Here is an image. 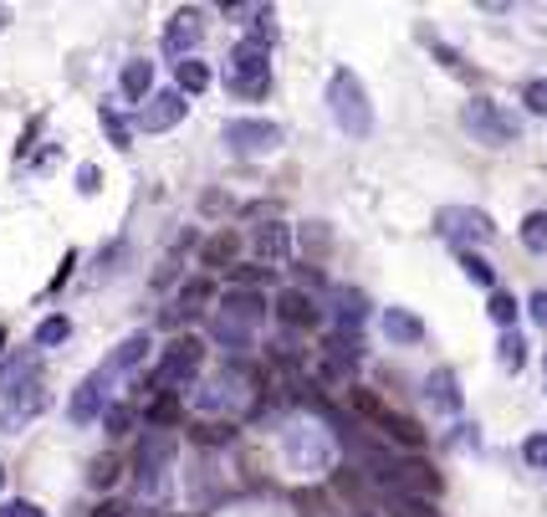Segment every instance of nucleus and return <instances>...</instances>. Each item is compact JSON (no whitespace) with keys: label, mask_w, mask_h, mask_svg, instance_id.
Here are the masks:
<instances>
[{"label":"nucleus","mask_w":547,"mask_h":517,"mask_svg":"<svg viewBox=\"0 0 547 517\" xmlns=\"http://www.w3.org/2000/svg\"><path fill=\"white\" fill-rule=\"evenodd\" d=\"M41 410H47V374H41V354L26 349L0 364V430L16 436Z\"/></svg>","instance_id":"1"},{"label":"nucleus","mask_w":547,"mask_h":517,"mask_svg":"<svg viewBox=\"0 0 547 517\" xmlns=\"http://www.w3.org/2000/svg\"><path fill=\"white\" fill-rule=\"evenodd\" d=\"M328 113H333V123L343 128L348 139H369L374 134V103H369V88L348 72V67H338L333 77H328Z\"/></svg>","instance_id":"2"},{"label":"nucleus","mask_w":547,"mask_h":517,"mask_svg":"<svg viewBox=\"0 0 547 517\" xmlns=\"http://www.w3.org/2000/svg\"><path fill=\"white\" fill-rule=\"evenodd\" d=\"M200 364H205V343H200L195 333L174 338L169 349H164V359H159V369L149 374L154 395H179V390H190V384L200 379Z\"/></svg>","instance_id":"3"},{"label":"nucleus","mask_w":547,"mask_h":517,"mask_svg":"<svg viewBox=\"0 0 547 517\" xmlns=\"http://www.w3.org/2000/svg\"><path fill=\"white\" fill-rule=\"evenodd\" d=\"M271 52L261 47V41H236L231 47V57H225V88H231L236 98H266V88H271V62H266Z\"/></svg>","instance_id":"4"},{"label":"nucleus","mask_w":547,"mask_h":517,"mask_svg":"<svg viewBox=\"0 0 547 517\" xmlns=\"http://www.w3.org/2000/svg\"><path fill=\"white\" fill-rule=\"evenodd\" d=\"M169 461H174V436L169 430H149L139 441V456H133V482H139L144 502H159L169 492Z\"/></svg>","instance_id":"5"},{"label":"nucleus","mask_w":547,"mask_h":517,"mask_svg":"<svg viewBox=\"0 0 547 517\" xmlns=\"http://www.w3.org/2000/svg\"><path fill=\"white\" fill-rule=\"evenodd\" d=\"M461 128L476 139V144H491V149H507V144H517V118L501 108V103H491V98H471L466 108H461Z\"/></svg>","instance_id":"6"},{"label":"nucleus","mask_w":547,"mask_h":517,"mask_svg":"<svg viewBox=\"0 0 547 517\" xmlns=\"http://www.w3.org/2000/svg\"><path fill=\"white\" fill-rule=\"evenodd\" d=\"M251 400V379L241 364H225L220 374H210L200 390H195V410L200 415H236Z\"/></svg>","instance_id":"7"},{"label":"nucleus","mask_w":547,"mask_h":517,"mask_svg":"<svg viewBox=\"0 0 547 517\" xmlns=\"http://www.w3.org/2000/svg\"><path fill=\"white\" fill-rule=\"evenodd\" d=\"M435 231L455 246V251H476V246H486L491 236H496V221L486 210H476V205H445L440 215H435Z\"/></svg>","instance_id":"8"},{"label":"nucleus","mask_w":547,"mask_h":517,"mask_svg":"<svg viewBox=\"0 0 547 517\" xmlns=\"http://www.w3.org/2000/svg\"><path fill=\"white\" fill-rule=\"evenodd\" d=\"M220 139L231 144V154H271V149H282V123H271V118H231L220 128Z\"/></svg>","instance_id":"9"},{"label":"nucleus","mask_w":547,"mask_h":517,"mask_svg":"<svg viewBox=\"0 0 547 517\" xmlns=\"http://www.w3.org/2000/svg\"><path fill=\"white\" fill-rule=\"evenodd\" d=\"M113 369L108 364H98L93 374H87L77 390H72V405H67V415H72V425H93V420H103V410L113 405Z\"/></svg>","instance_id":"10"},{"label":"nucleus","mask_w":547,"mask_h":517,"mask_svg":"<svg viewBox=\"0 0 547 517\" xmlns=\"http://www.w3.org/2000/svg\"><path fill=\"white\" fill-rule=\"evenodd\" d=\"M282 451L297 471H323L333 461V436L328 430H317V425H292L287 436H282Z\"/></svg>","instance_id":"11"},{"label":"nucleus","mask_w":547,"mask_h":517,"mask_svg":"<svg viewBox=\"0 0 547 517\" xmlns=\"http://www.w3.org/2000/svg\"><path fill=\"white\" fill-rule=\"evenodd\" d=\"M353 405H358V415H369L389 441H399V446H420V441H425V430H420L415 420H404L399 410H389V405H384V400H374L369 390H358V395H353Z\"/></svg>","instance_id":"12"},{"label":"nucleus","mask_w":547,"mask_h":517,"mask_svg":"<svg viewBox=\"0 0 547 517\" xmlns=\"http://www.w3.org/2000/svg\"><path fill=\"white\" fill-rule=\"evenodd\" d=\"M271 313H277L282 328H292V333H312L317 323H323V308H317V297L302 292V287H282L277 303H271Z\"/></svg>","instance_id":"13"},{"label":"nucleus","mask_w":547,"mask_h":517,"mask_svg":"<svg viewBox=\"0 0 547 517\" xmlns=\"http://www.w3.org/2000/svg\"><path fill=\"white\" fill-rule=\"evenodd\" d=\"M205 41V16L200 11H174L169 16V26H164V52L174 57V62H185V57H195V47Z\"/></svg>","instance_id":"14"},{"label":"nucleus","mask_w":547,"mask_h":517,"mask_svg":"<svg viewBox=\"0 0 547 517\" xmlns=\"http://www.w3.org/2000/svg\"><path fill=\"white\" fill-rule=\"evenodd\" d=\"M215 313L256 333V328H261V318L271 313V303H266V297H261L256 287H225V292H220V308H215Z\"/></svg>","instance_id":"15"},{"label":"nucleus","mask_w":547,"mask_h":517,"mask_svg":"<svg viewBox=\"0 0 547 517\" xmlns=\"http://www.w3.org/2000/svg\"><path fill=\"white\" fill-rule=\"evenodd\" d=\"M190 113V103H185V93L179 88H164V93H154L144 108H139V128L144 134H169V128Z\"/></svg>","instance_id":"16"},{"label":"nucleus","mask_w":547,"mask_h":517,"mask_svg":"<svg viewBox=\"0 0 547 517\" xmlns=\"http://www.w3.org/2000/svg\"><path fill=\"white\" fill-rule=\"evenodd\" d=\"M363 318H369V297L358 287H333V297H328L333 333H363Z\"/></svg>","instance_id":"17"},{"label":"nucleus","mask_w":547,"mask_h":517,"mask_svg":"<svg viewBox=\"0 0 547 517\" xmlns=\"http://www.w3.org/2000/svg\"><path fill=\"white\" fill-rule=\"evenodd\" d=\"M251 251H256L261 267H287L292 262V226H282V221L256 226L251 231Z\"/></svg>","instance_id":"18"},{"label":"nucleus","mask_w":547,"mask_h":517,"mask_svg":"<svg viewBox=\"0 0 547 517\" xmlns=\"http://www.w3.org/2000/svg\"><path fill=\"white\" fill-rule=\"evenodd\" d=\"M358 359H363V338H358V333H328V338H323V374H328V379L358 369Z\"/></svg>","instance_id":"19"},{"label":"nucleus","mask_w":547,"mask_h":517,"mask_svg":"<svg viewBox=\"0 0 547 517\" xmlns=\"http://www.w3.org/2000/svg\"><path fill=\"white\" fill-rule=\"evenodd\" d=\"M425 400H430L440 415H461V405H466V395H461V379H455L450 369H435V374L425 379Z\"/></svg>","instance_id":"20"},{"label":"nucleus","mask_w":547,"mask_h":517,"mask_svg":"<svg viewBox=\"0 0 547 517\" xmlns=\"http://www.w3.org/2000/svg\"><path fill=\"white\" fill-rule=\"evenodd\" d=\"M149 349H154V338H149V333H128V338L118 343V349H113L103 364H108V369L123 379V374H133V369H139V364L149 359Z\"/></svg>","instance_id":"21"},{"label":"nucleus","mask_w":547,"mask_h":517,"mask_svg":"<svg viewBox=\"0 0 547 517\" xmlns=\"http://www.w3.org/2000/svg\"><path fill=\"white\" fill-rule=\"evenodd\" d=\"M384 338L399 343V349H409V343L425 338V323L409 313V308H384Z\"/></svg>","instance_id":"22"},{"label":"nucleus","mask_w":547,"mask_h":517,"mask_svg":"<svg viewBox=\"0 0 547 517\" xmlns=\"http://www.w3.org/2000/svg\"><path fill=\"white\" fill-rule=\"evenodd\" d=\"M118 88H123V98L128 103H149L154 98V62H128L123 67V77H118Z\"/></svg>","instance_id":"23"},{"label":"nucleus","mask_w":547,"mask_h":517,"mask_svg":"<svg viewBox=\"0 0 547 517\" xmlns=\"http://www.w3.org/2000/svg\"><path fill=\"white\" fill-rule=\"evenodd\" d=\"M205 303H210V282H205V277L185 282V287H179V297H174V308H169V323H179V318H195Z\"/></svg>","instance_id":"24"},{"label":"nucleus","mask_w":547,"mask_h":517,"mask_svg":"<svg viewBox=\"0 0 547 517\" xmlns=\"http://www.w3.org/2000/svg\"><path fill=\"white\" fill-rule=\"evenodd\" d=\"M210 338L220 343V349H231V354H246L251 349V343H256V333L251 328H241V323H231V318H210Z\"/></svg>","instance_id":"25"},{"label":"nucleus","mask_w":547,"mask_h":517,"mask_svg":"<svg viewBox=\"0 0 547 517\" xmlns=\"http://www.w3.org/2000/svg\"><path fill=\"white\" fill-rule=\"evenodd\" d=\"M236 251H241V236L236 231H220L200 246V267H231L236 262Z\"/></svg>","instance_id":"26"},{"label":"nucleus","mask_w":547,"mask_h":517,"mask_svg":"<svg viewBox=\"0 0 547 517\" xmlns=\"http://www.w3.org/2000/svg\"><path fill=\"white\" fill-rule=\"evenodd\" d=\"M496 364L507 369V374H522V364H527V338H522L517 328H501V338H496Z\"/></svg>","instance_id":"27"},{"label":"nucleus","mask_w":547,"mask_h":517,"mask_svg":"<svg viewBox=\"0 0 547 517\" xmlns=\"http://www.w3.org/2000/svg\"><path fill=\"white\" fill-rule=\"evenodd\" d=\"M174 88L185 93V98H190V93H205V88H210V67H205L200 57L174 62Z\"/></svg>","instance_id":"28"},{"label":"nucleus","mask_w":547,"mask_h":517,"mask_svg":"<svg viewBox=\"0 0 547 517\" xmlns=\"http://www.w3.org/2000/svg\"><path fill=\"white\" fill-rule=\"evenodd\" d=\"M72 338V318H62V313H52V318H41L36 323V349H57V343H67Z\"/></svg>","instance_id":"29"},{"label":"nucleus","mask_w":547,"mask_h":517,"mask_svg":"<svg viewBox=\"0 0 547 517\" xmlns=\"http://www.w3.org/2000/svg\"><path fill=\"white\" fill-rule=\"evenodd\" d=\"M461 272L476 282V287H486V292H496V267L486 262L481 251H461Z\"/></svg>","instance_id":"30"},{"label":"nucleus","mask_w":547,"mask_h":517,"mask_svg":"<svg viewBox=\"0 0 547 517\" xmlns=\"http://www.w3.org/2000/svg\"><path fill=\"white\" fill-rule=\"evenodd\" d=\"M118 482V456H93L87 461V487L93 492H108Z\"/></svg>","instance_id":"31"},{"label":"nucleus","mask_w":547,"mask_h":517,"mask_svg":"<svg viewBox=\"0 0 547 517\" xmlns=\"http://www.w3.org/2000/svg\"><path fill=\"white\" fill-rule=\"evenodd\" d=\"M486 313H491V323H501V328H512V318H517V297L512 292H486Z\"/></svg>","instance_id":"32"},{"label":"nucleus","mask_w":547,"mask_h":517,"mask_svg":"<svg viewBox=\"0 0 547 517\" xmlns=\"http://www.w3.org/2000/svg\"><path fill=\"white\" fill-rule=\"evenodd\" d=\"M522 246L527 251H547V210H532L522 221Z\"/></svg>","instance_id":"33"},{"label":"nucleus","mask_w":547,"mask_h":517,"mask_svg":"<svg viewBox=\"0 0 547 517\" xmlns=\"http://www.w3.org/2000/svg\"><path fill=\"white\" fill-rule=\"evenodd\" d=\"M179 420V395H154V405H149V425L154 430H169Z\"/></svg>","instance_id":"34"},{"label":"nucleus","mask_w":547,"mask_h":517,"mask_svg":"<svg viewBox=\"0 0 547 517\" xmlns=\"http://www.w3.org/2000/svg\"><path fill=\"white\" fill-rule=\"evenodd\" d=\"M98 123L108 128V139H113L118 149H128V139H133V128H128V118H123V113H113V108H98Z\"/></svg>","instance_id":"35"},{"label":"nucleus","mask_w":547,"mask_h":517,"mask_svg":"<svg viewBox=\"0 0 547 517\" xmlns=\"http://www.w3.org/2000/svg\"><path fill=\"white\" fill-rule=\"evenodd\" d=\"M389 512L394 517H440L435 502H425V497H389Z\"/></svg>","instance_id":"36"},{"label":"nucleus","mask_w":547,"mask_h":517,"mask_svg":"<svg viewBox=\"0 0 547 517\" xmlns=\"http://www.w3.org/2000/svg\"><path fill=\"white\" fill-rule=\"evenodd\" d=\"M123 256H128V241H113V246L98 256V262H93V277H98V282H108V277L118 272V262H123Z\"/></svg>","instance_id":"37"},{"label":"nucleus","mask_w":547,"mask_h":517,"mask_svg":"<svg viewBox=\"0 0 547 517\" xmlns=\"http://www.w3.org/2000/svg\"><path fill=\"white\" fill-rule=\"evenodd\" d=\"M522 103H527V113L547 118V77H532V82H522Z\"/></svg>","instance_id":"38"},{"label":"nucleus","mask_w":547,"mask_h":517,"mask_svg":"<svg viewBox=\"0 0 547 517\" xmlns=\"http://www.w3.org/2000/svg\"><path fill=\"white\" fill-rule=\"evenodd\" d=\"M522 461H527L532 471H547V436H527V441H522Z\"/></svg>","instance_id":"39"},{"label":"nucleus","mask_w":547,"mask_h":517,"mask_svg":"<svg viewBox=\"0 0 547 517\" xmlns=\"http://www.w3.org/2000/svg\"><path fill=\"white\" fill-rule=\"evenodd\" d=\"M103 425H108V436H128L133 410H128V405H108V410H103Z\"/></svg>","instance_id":"40"},{"label":"nucleus","mask_w":547,"mask_h":517,"mask_svg":"<svg viewBox=\"0 0 547 517\" xmlns=\"http://www.w3.org/2000/svg\"><path fill=\"white\" fill-rule=\"evenodd\" d=\"M103 190V169L98 164H77V195H98Z\"/></svg>","instance_id":"41"},{"label":"nucleus","mask_w":547,"mask_h":517,"mask_svg":"<svg viewBox=\"0 0 547 517\" xmlns=\"http://www.w3.org/2000/svg\"><path fill=\"white\" fill-rule=\"evenodd\" d=\"M527 318H532L537 328H547V292H532V297H527Z\"/></svg>","instance_id":"42"},{"label":"nucleus","mask_w":547,"mask_h":517,"mask_svg":"<svg viewBox=\"0 0 547 517\" xmlns=\"http://www.w3.org/2000/svg\"><path fill=\"white\" fill-rule=\"evenodd\" d=\"M0 517H47V512H41L36 502H21V497H16V502H6V507H0Z\"/></svg>","instance_id":"43"},{"label":"nucleus","mask_w":547,"mask_h":517,"mask_svg":"<svg viewBox=\"0 0 547 517\" xmlns=\"http://www.w3.org/2000/svg\"><path fill=\"white\" fill-rule=\"evenodd\" d=\"M93 517H128V507H123V502H98Z\"/></svg>","instance_id":"44"},{"label":"nucleus","mask_w":547,"mask_h":517,"mask_svg":"<svg viewBox=\"0 0 547 517\" xmlns=\"http://www.w3.org/2000/svg\"><path fill=\"white\" fill-rule=\"evenodd\" d=\"M435 57H440L445 67H461V52H455V47H435Z\"/></svg>","instance_id":"45"},{"label":"nucleus","mask_w":547,"mask_h":517,"mask_svg":"<svg viewBox=\"0 0 547 517\" xmlns=\"http://www.w3.org/2000/svg\"><path fill=\"white\" fill-rule=\"evenodd\" d=\"M0 349H6V328H0Z\"/></svg>","instance_id":"46"},{"label":"nucleus","mask_w":547,"mask_h":517,"mask_svg":"<svg viewBox=\"0 0 547 517\" xmlns=\"http://www.w3.org/2000/svg\"><path fill=\"white\" fill-rule=\"evenodd\" d=\"M0 482H6V466H0Z\"/></svg>","instance_id":"47"},{"label":"nucleus","mask_w":547,"mask_h":517,"mask_svg":"<svg viewBox=\"0 0 547 517\" xmlns=\"http://www.w3.org/2000/svg\"><path fill=\"white\" fill-rule=\"evenodd\" d=\"M0 26H6V11H0Z\"/></svg>","instance_id":"48"}]
</instances>
